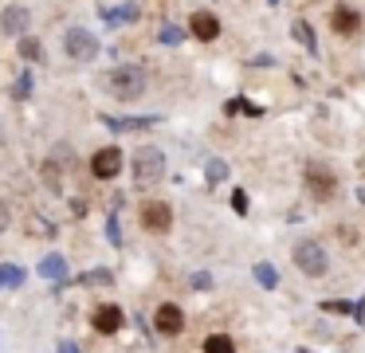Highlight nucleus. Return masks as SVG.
<instances>
[{"mask_svg":"<svg viewBox=\"0 0 365 353\" xmlns=\"http://www.w3.org/2000/svg\"><path fill=\"white\" fill-rule=\"evenodd\" d=\"M106 91L122 102L142 98L145 94V67H138V63H118V67L110 71V78H106Z\"/></svg>","mask_w":365,"mask_h":353,"instance_id":"nucleus-1","label":"nucleus"},{"mask_svg":"<svg viewBox=\"0 0 365 353\" xmlns=\"http://www.w3.org/2000/svg\"><path fill=\"white\" fill-rule=\"evenodd\" d=\"M161 177H165V153L158 145H142L134 153V180L145 188V185H158Z\"/></svg>","mask_w":365,"mask_h":353,"instance_id":"nucleus-2","label":"nucleus"},{"mask_svg":"<svg viewBox=\"0 0 365 353\" xmlns=\"http://www.w3.org/2000/svg\"><path fill=\"white\" fill-rule=\"evenodd\" d=\"M294 267H299L302 275H310V279L326 275V267H330L326 247H322L318 240H299V243H294Z\"/></svg>","mask_w":365,"mask_h":353,"instance_id":"nucleus-3","label":"nucleus"},{"mask_svg":"<svg viewBox=\"0 0 365 353\" xmlns=\"http://www.w3.org/2000/svg\"><path fill=\"white\" fill-rule=\"evenodd\" d=\"M302 180H307V193L314 196V200H330L334 188H338V177H334V169H326L322 161H310L307 173H302Z\"/></svg>","mask_w":365,"mask_h":353,"instance_id":"nucleus-4","label":"nucleus"},{"mask_svg":"<svg viewBox=\"0 0 365 353\" xmlns=\"http://www.w3.org/2000/svg\"><path fill=\"white\" fill-rule=\"evenodd\" d=\"M67 55L71 59H83V63H91L103 47H98V39H95V31H87V28H67Z\"/></svg>","mask_w":365,"mask_h":353,"instance_id":"nucleus-5","label":"nucleus"},{"mask_svg":"<svg viewBox=\"0 0 365 353\" xmlns=\"http://www.w3.org/2000/svg\"><path fill=\"white\" fill-rule=\"evenodd\" d=\"M142 224H145V232H169L173 227V208L165 200H150L142 208Z\"/></svg>","mask_w":365,"mask_h":353,"instance_id":"nucleus-6","label":"nucleus"},{"mask_svg":"<svg viewBox=\"0 0 365 353\" xmlns=\"http://www.w3.org/2000/svg\"><path fill=\"white\" fill-rule=\"evenodd\" d=\"M91 173H95L98 180H110V177H118V173H122V153H118L114 145L98 149V153L91 157Z\"/></svg>","mask_w":365,"mask_h":353,"instance_id":"nucleus-7","label":"nucleus"},{"mask_svg":"<svg viewBox=\"0 0 365 353\" xmlns=\"http://www.w3.org/2000/svg\"><path fill=\"white\" fill-rule=\"evenodd\" d=\"M91 326H95L98 334H118L122 329V310L114 302H103L95 314H91Z\"/></svg>","mask_w":365,"mask_h":353,"instance_id":"nucleus-8","label":"nucleus"},{"mask_svg":"<svg viewBox=\"0 0 365 353\" xmlns=\"http://www.w3.org/2000/svg\"><path fill=\"white\" fill-rule=\"evenodd\" d=\"M153 326H158L161 334H181V329H185V314L177 310V302H161L158 314H153Z\"/></svg>","mask_w":365,"mask_h":353,"instance_id":"nucleus-9","label":"nucleus"},{"mask_svg":"<svg viewBox=\"0 0 365 353\" xmlns=\"http://www.w3.org/2000/svg\"><path fill=\"white\" fill-rule=\"evenodd\" d=\"M330 28H334V31H341V36H354V31L361 28V16H357L349 4H334V12H330Z\"/></svg>","mask_w":365,"mask_h":353,"instance_id":"nucleus-10","label":"nucleus"},{"mask_svg":"<svg viewBox=\"0 0 365 353\" xmlns=\"http://www.w3.org/2000/svg\"><path fill=\"white\" fill-rule=\"evenodd\" d=\"M0 28L9 31V36H24V31H28V8L9 4L4 12H0Z\"/></svg>","mask_w":365,"mask_h":353,"instance_id":"nucleus-11","label":"nucleus"},{"mask_svg":"<svg viewBox=\"0 0 365 353\" xmlns=\"http://www.w3.org/2000/svg\"><path fill=\"white\" fill-rule=\"evenodd\" d=\"M103 126H106V130H114V133H130V130H145V126H158V118H114V114H106V118H103Z\"/></svg>","mask_w":365,"mask_h":353,"instance_id":"nucleus-12","label":"nucleus"},{"mask_svg":"<svg viewBox=\"0 0 365 353\" xmlns=\"http://www.w3.org/2000/svg\"><path fill=\"white\" fill-rule=\"evenodd\" d=\"M192 36L205 39V44H208V39H216V36H220V20H216L212 12H197V16H192Z\"/></svg>","mask_w":365,"mask_h":353,"instance_id":"nucleus-13","label":"nucleus"},{"mask_svg":"<svg viewBox=\"0 0 365 353\" xmlns=\"http://www.w3.org/2000/svg\"><path fill=\"white\" fill-rule=\"evenodd\" d=\"M40 275L43 279H51V282H63L67 279V263H63V255H48L40 263Z\"/></svg>","mask_w":365,"mask_h":353,"instance_id":"nucleus-14","label":"nucleus"},{"mask_svg":"<svg viewBox=\"0 0 365 353\" xmlns=\"http://www.w3.org/2000/svg\"><path fill=\"white\" fill-rule=\"evenodd\" d=\"M103 20H106V24H110V28H114V24H134V20H138V4H122V8H106V12H103Z\"/></svg>","mask_w":365,"mask_h":353,"instance_id":"nucleus-15","label":"nucleus"},{"mask_svg":"<svg viewBox=\"0 0 365 353\" xmlns=\"http://www.w3.org/2000/svg\"><path fill=\"white\" fill-rule=\"evenodd\" d=\"M291 31H294V39H299V44L307 47L310 55H318V44H314V28H310L307 20H294V28H291Z\"/></svg>","mask_w":365,"mask_h":353,"instance_id":"nucleus-16","label":"nucleus"},{"mask_svg":"<svg viewBox=\"0 0 365 353\" xmlns=\"http://www.w3.org/2000/svg\"><path fill=\"white\" fill-rule=\"evenodd\" d=\"M205 353H236V345H232L228 334H212L205 337Z\"/></svg>","mask_w":365,"mask_h":353,"instance_id":"nucleus-17","label":"nucleus"},{"mask_svg":"<svg viewBox=\"0 0 365 353\" xmlns=\"http://www.w3.org/2000/svg\"><path fill=\"white\" fill-rule=\"evenodd\" d=\"M20 55H24V59H43V47H40V39L36 36H20Z\"/></svg>","mask_w":365,"mask_h":353,"instance_id":"nucleus-18","label":"nucleus"},{"mask_svg":"<svg viewBox=\"0 0 365 353\" xmlns=\"http://www.w3.org/2000/svg\"><path fill=\"white\" fill-rule=\"evenodd\" d=\"M158 39H161V44H169V47H177V44H181V39H185V31L177 28V24H161Z\"/></svg>","mask_w":365,"mask_h":353,"instance_id":"nucleus-19","label":"nucleus"},{"mask_svg":"<svg viewBox=\"0 0 365 353\" xmlns=\"http://www.w3.org/2000/svg\"><path fill=\"white\" fill-rule=\"evenodd\" d=\"M205 177H208V185H216V180L228 177V165H224L220 157H212V161H208V169H205Z\"/></svg>","mask_w":365,"mask_h":353,"instance_id":"nucleus-20","label":"nucleus"},{"mask_svg":"<svg viewBox=\"0 0 365 353\" xmlns=\"http://www.w3.org/2000/svg\"><path fill=\"white\" fill-rule=\"evenodd\" d=\"M224 110H228V114H252V118H259V106H252L247 98H232Z\"/></svg>","mask_w":365,"mask_h":353,"instance_id":"nucleus-21","label":"nucleus"},{"mask_svg":"<svg viewBox=\"0 0 365 353\" xmlns=\"http://www.w3.org/2000/svg\"><path fill=\"white\" fill-rule=\"evenodd\" d=\"M255 279H259V287H275V282H279V275H275V267L255 263Z\"/></svg>","mask_w":365,"mask_h":353,"instance_id":"nucleus-22","label":"nucleus"},{"mask_svg":"<svg viewBox=\"0 0 365 353\" xmlns=\"http://www.w3.org/2000/svg\"><path fill=\"white\" fill-rule=\"evenodd\" d=\"M20 282H24V275L16 267H0V287H20Z\"/></svg>","mask_w":365,"mask_h":353,"instance_id":"nucleus-23","label":"nucleus"},{"mask_svg":"<svg viewBox=\"0 0 365 353\" xmlns=\"http://www.w3.org/2000/svg\"><path fill=\"white\" fill-rule=\"evenodd\" d=\"M12 94H16V98H28V94H32V75H28V71L16 78V86H12Z\"/></svg>","mask_w":365,"mask_h":353,"instance_id":"nucleus-24","label":"nucleus"},{"mask_svg":"<svg viewBox=\"0 0 365 353\" xmlns=\"http://www.w3.org/2000/svg\"><path fill=\"white\" fill-rule=\"evenodd\" d=\"M106 240H110V243H122V227H118V216H110V220H106Z\"/></svg>","mask_w":365,"mask_h":353,"instance_id":"nucleus-25","label":"nucleus"},{"mask_svg":"<svg viewBox=\"0 0 365 353\" xmlns=\"http://www.w3.org/2000/svg\"><path fill=\"white\" fill-rule=\"evenodd\" d=\"M232 208L244 216V212H247V193H240V188H236V193H232Z\"/></svg>","mask_w":365,"mask_h":353,"instance_id":"nucleus-26","label":"nucleus"},{"mask_svg":"<svg viewBox=\"0 0 365 353\" xmlns=\"http://www.w3.org/2000/svg\"><path fill=\"white\" fill-rule=\"evenodd\" d=\"M83 282H110V271H91L83 275Z\"/></svg>","mask_w":365,"mask_h":353,"instance_id":"nucleus-27","label":"nucleus"},{"mask_svg":"<svg viewBox=\"0 0 365 353\" xmlns=\"http://www.w3.org/2000/svg\"><path fill=\"white\" fill-rule=\"evenodd\" d=\"M9 224H12V212L0 204V232H9Z\"/></svg>","mask_w":365,"mask_h":353,"instance_id":"nucleus-28","label":"nucleus"},{"mask_svg":"<svg viewBox=\"0 0 365 353\" xmlns=\"http://www.w3.org/2000/svg\"><path fill=\"white\" fill-rule=\"evenodd\" d=\"M59 353H79V345H75V342H59Z\"/></svg>","mask_w":365,"mask_h":353,"instance_id":"nucleus-29","label":"nucleus"},{"mask_svg":"<svg viewBox=\"0 0 365 353\" xmlns=\"http://www.w3.org/2000/svg\"><path fill=\"white\" fill-rule=\"evenodd\" d=\"M271 4H275V0H271Z\"/></svg>","mask_w":365,"mask_h":353,"instance_id":"nucleus-30","label":"nucleus"}]
</instances>
